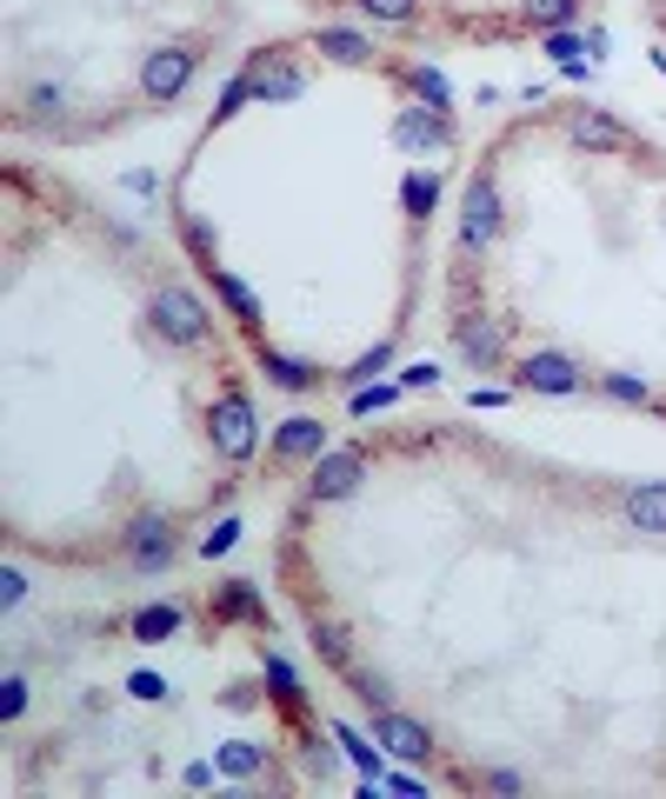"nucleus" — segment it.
Segmentation results:
<instances>
[{
  "mask_svg": "<svg viewBox=\"0 0 666 799\" xmlns=\"http://www.w3.org/2000/svg\"><path fill=\"white\" fill-rule=\"evenodd\" d=\"M147 320H153V333H160L166 347H201V340L214 333V313H207L187 287H160L153 307H147Z\"/></svg>",
  "mask_w": 666,
  "mask_h": 799,
  "instance_id": "obj_2",
  "label": "nucleus"
},
{
  "mask_svg": "<svg viewBox=\"0 0 666 799\" xmlns=\"http://www.w3.org/2000/svg\"><path fill=\"white\" fill-rule=\"evenodd\" d=\"M181 620H187L181 607H140V614H133V640H166Z\"/></svg>",
  "mask_w": 666,
  "mask_h": 799,
  "instance_id": "obj_19",
  "label": "nucleus"
},
{
  "mask_svg": "<svg viewBox=\"0 0 666 799\" xmlns=\"http://www.w3.org/2000/svg\"><path fill=\"white\" fill-rule=\"evenodd\" d=\"M207 440L221 447V460H254V447H260V414H254V400H247V386H227L214 407H207Z\"/></svg>",
  "mask_w": 666,
  "mask_h": 799,
  "instance_id": "obj_1",
  "label": "nucleus"
},
{
  "mask_svg": "<svg viewBox=\"0 0 666 799\" xmlns=\"http://www.w3.org/2000/svg\"><path fill=\"white\" fill-rule=\"evenodd\" d=\"M313 647H320V660H326V667H341V673L354 667V660H347V627L320 620V627H313Z\"/></svg>",
  "mask_w": 666,
  "mask_h": 799,
  "instance_id": "obj_20",
  "label": "nucleus"
},
{
  "mask_svg": "<svg viewBox=\"0 0 666 799\" xmlns=\"http://www.w3.org/2000/svg\"><path fill=\"white\" fill-rule=\"evenodd\" d=\"M127 546H133V560H140V566H166V560H174V533H166V520H160V513H147V520L133 526V540H127Z\"/></svg>",
  "mask_w": 666,
  "mask_h": 799,
  "instance_id": "obj_10",
  "label": "nucleus"
},
{
  "mask_svg": "<svg viewBox=\"0 0 666 799\" xmlns=\"http://www.w3.org/2000/svg\"><path fill=\"white\" fill-rule=\"evenodd\" d=\"M394 386H354V414H380V407H394Z\"/></svg>",
  "mask_w": 666,
  "mask_h": 799,
  "instance_id": "obj_24",
  "label": "nucleus"
},
{
  "mask_svg": "<svg viewBox=\"0 0 666 799\" xmlns=\"http://www.w3.org/2000/svg\"><path fill=\"white\" fill-rule=\"evenodd\" d=\"M260 360H267V373H273L287 393H300V386H313V380H320L307 360H287V353H273V347H260Z\"/></svg>",
  "mask_w": 666,
  "mask_h": 799,
  "instance_id": "obj_18",
  "label": "nucleus"
},
{
  "mask_svg": "<svg viewBox=\"0 0 666 799\" xmlns=\"http://www.w3.org/2000/svg\"><path fill=\"white\" fill-rule=\"evenodd\" d=\"M514 386H527V393H547V400H560V393H580L587 386V373L567 360V353H527L520 366H514Z\"/></svg>",
  "mask_w": 666,
  "mask_h": 799,
  "instance_id": "obj_5",
  "label": "nucleus"
},
{
  "mask_svg": "<svg viewBox=\"0 0 666 799\" xmlns=\"http://www.w3.org/2000/svg\"><path fill=\"white\" fill-rule=\"evenodd\" d=\"M214 607H221L227 620H247V627H260V593H254L247 579H227V586L214 593Z\"/></svg>",
  "mask_w": 666,
  "mask_h": 799,
  "instance_id": "obj_16",
  "label": "nucleus"
},
{
  "mask_svg": "<svg viewBox=\"0 0 666 799\" xmlns=\"http://www.w3.org/2000/svg\"><path fill=\"white\" fill-rule=\"evenodd\" d=\"M600 386H606L613 400H646V386H640V380H626V373H606Z\"/></svg>",
  "mask_w": 666,
  "mask_h": 799,
  "instance_id": "obj_27",
  "label": "nucleus"
},
{
  "mask_svg": "<svg viewBox=\"0 0 666 799\" xmlns=\"http://www.w3.org/2000/svg\"><path fill=\"white\" fill-rule=\"evenodd\" d=\"M387 360H394V347H387V340H380V347H367V353H361V360H354V373H347V380H374V373H380V366H387Z\"/></svg>",
  "mask_w": 666,
  "mask_h": 799,
  "instance_id": "obj_25",
  "label": "nucleus"
},
{
  "mask_svg": "<svg viewBox=\"0 0 666 799\" xmlns=\"http://www.w3.org/2000/svg\"><path fill=\"white\" fill-rule=\"evenodd\" d=\"M133 693H140V700H160V693H166V680H160V673H133Z\"/></svg>",
  "mask_w": 666,
  "mask_h": 799,
  "instance_id": "obj_29",
  "label": "nucleus"
},
{
  "mask_svg": "<svg viewBox=\"0 0 666 799\" xmlns=\"http://www.w3.org/2000/svg\"><path fill=\"white\" fill-rule=\"evenodd\" d=\"M313 47H320V54H333V61H347V67L374 61V41H367V34H354V28H326V34H313Z\"/></svg>",
  "mask_w": 666,
  "mask_h": 799,
  "instance_id": "obj_13",
  "label": "nucleus"
},
{
  "mask_svg": "<svg viewBox=\"0 0 666 799\" xmlns=\"http://www.w3.org/2000/svg\"><path fill=\"white\" fill-rule=\"evenodd\" d=\"M234 540H240V520H221V526H214V533H207V540H201V553H207V560H214V553H227V546H234Z\"/></svg>",
  "mask_w": 666,
  "mask_h": 799,
  "instance_id": "obj_26",
  "label": "nucleus"
},
{
  "mask_svg": "<svg viewBox=\"0 0 666 799\" xmlns=\"http://www.w3.org/2000/svg\"><path fill=\"white\" fill-rule=\"evenodd\" d=\"M374 739H380L394 759H420V753H427V726H413V720H400V713H380V720H374Z\"/></svg>",
  "mask_w": 666,
  "mask_h": 799,
  "instance_id": "obj_8",
  "label": "nucleus"
},
{
  "mask_svg": "<svg viewBox=\"0 0 666 799\" xmlns=\"http://www.w3.org/2000/svg\"><path fill=\"white\" fill-rule=\"evenodd\" d=\"M407 81H413V87H420V100H427V107H433V114H447V107H453V94H447V81H440V74H433V67H413V74H407Z\"/></svg>",
  "mask_w": 666,
  "mask_h": 799,
  "instance_id": "obj_22",
  "label": "nucleus"
},
{
  "mask_svg": "<svg viewBox=\"0 0 666 799\" xmlns=\"http://www.w3.org/2000/svg\"><path fill=\"white\" fill-rule=\"evenodd\" d=\"M567 134H573L580 147H593V153H626V140H633V134H626L620 120H606L600 107H573V114H567Z\"/></svg>",
  "mask_w": 666,
  "mask_h": 799,
  "instance_id": "obj_7",
  "label": "nucleus"
},
{
  "mask_svg": "<svg viewBox=\"0 0 666 799\" xmlns=\"http://www.w3.org/2000/svg\"><path fill=\"white\" fill-rule=\"evenodd\" d=\"M573 14H580V0H527L520 28H527V34H554V28H567Z\"/></svg>",
  "mask_w": 666,
  "mask_h": 799,
  "instance_id": "obj_15",
  "label": "nucleus"
},
{
  "mask_svg": "<svg viewBox=\"0 0 666 799\" xmlns=\"http://www.w3.org/2000/svg\"><path fill=\"white\" fill-rule=\"evenodd\" d=\"M626 520H633L640 533H666V487H640V493H626Z\"/></svg>",
  "mask_w": 666,
  "mask_h": 799,
  "instance_id": "obj_14",
  "label": "nucleus"
},
{
  "mask_svg": "<svg viewBox=\"0 0 666 799\" xmlns=\"http://www.w3.org/2000/svg\"><path fill=\"white\" fill-rule=\"evenodd\" d=\"M207 287H214V294H221V300H227V307L240 313V327H254V320H260V307H254V294H247V287H240V280H234L227 267H207Z\"/></svg>",
  "mask_w": 666,
  "mask_h": 799,
  "instance_id": "obj_17",
  "label": "nucleus"
},
{
  "mask_svg": "<svg viewBox=\"0 0 666 799\" xmlns=\"http://www.w3.org/2000/svg\"><path fill=\"white\" fill-rule=\"evenodd\" d=\"M194 67H201L194 47H160V54H147V61H140V87H147V100H174V94H187Z\"/></svg>",
  "mask_w": 666,
  "mask_h": 799,
  "instance_id": "obj_4",
  "label": "nucleus"
},
{
  "mask_svg": "<svg viewBox=\"0 0 666 799\" xmlns=\"http://www.w3.org/2000/svg\"><path fill=\"white\" fill-rule=\"evenodd\" d=\"M453 347L466 353V366H493V360H500V327H493V320H460V327H453Z\"/></svg>",
  "mask_w": 666,
  "mask_h": 799,
  "instance_id": "obj_9",
  "label": "nucleus"
},
{
  "mask_svg": "<svg viewBox=\"0 0 666 799\" xmlns=\"http://www.w3.org/2000/svg\"><path fill=\"white\" fill-rule=\"evenodd\" d=\"M361 14H374V21H387V28H407V21L420 14V0H361Z\"/></svg>",
  "mask_w": 666,
  "mask_h": 799,
  "instance_id": "obj_21",
  "label": "nucleus"
},
{
  "mask_svg": "<svg viewBox=\"0 0 666 799\" xmlns=\"http://www.w3.org/2000/svg\"><path fill=\"white\" fill-rule=\"evenodd\" d=\"M440 200V173H420V180H407V207H413V221Z\"/></svg>",
  "mask_w": 666,
  "mask_h": 799,
  "instance_id": "obj_23",
  "label": "nucleus"
},
{
  "mask_svg": "<svg viewBox=\"0 0 666 799\" xmlns=\"http://www.w3.org/2000/svg\"><path fill=\"white\" fill-rule=\"evenodd\" d=\"M493 234H500V193H493L486 173H473L466 200H460V254H480Z\"/></svg>",
  "mask_w": 666,
  "mask_h": 799,
  "instance_id": "obj_3",
  "label": "nucleus"
},
{
  "mask_svg": "<svg viewBox=\"0 0 666 799\" xmlns=\"http://www.w3.org/2000/svg\"><path fill=\"white\" fill-rule=\"evenodd\" d=\"M307 454H320V420H287L280 434H273V460H307Z\"/></svg>",
  "mask_w": 666,
  "mask_h": 799,
  "instance_id": "obj_12",
  "label": "nucleus"
},
{
  "mask_svg": "<svg viewBox=\"0 0 666 799\" xmlns=\"http://www.w3.org/2000/svg\"><path fill=\"white\" fill-rule=\"evenodd\" d=\"M400 140H407V147H447V140H453V120L433 114V107H427V114H400Z\"/></svg>",
  "mask_w": 666,
  "mask_h": 799,
  "instance_id": "obj_11",
  "label": "nucleus"
},
{
  "mask_svg": "<svg viewBox=\"0 0 666 799\" xmlns=\"http://www.w3.org/2000/svg\"><path fill=\"white\" fill-rule=\"evenodd\" d=\"M21 706H28V686H21V680H8V693H0V713L21 720Z\"/></svg>",
  "mask_w": 666,
  "mask_h": 799,
  "instance_id": "obj_28",
  "label": "nucleus"
},
{
  "mask_svg": "<svg viewBox=\"0 0 666 799\" xmlns=\"http://www.w3.org/2000/svg\"><path fill=\"white\" fill-rule=\"evenodd\" d=\"M361 473H367V454H361V447L326 454V460L313 467V480H307V500H341V493L361 487Z\"/></svg>",
  "mask_w": 666,
  "mask_h": 799,
  "instance_id": "obj_6",
  "label": "nucleus"
}]
</instances>
